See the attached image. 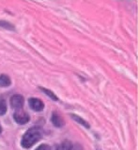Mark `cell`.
I'll list each match as a JSON object with an SVG mask.
<instances>
[{
  "instance_id": "obj_1",
  "label": "cell",
  "mask_w": 138,
  "mask_h": 150,
  "mask_svg": "<svg viewBox=\"0 0 138 150\" xmlns=\"http://www.w3.org/2000/svg\"><path fill=\"white\" fill-rule=\"evenodd\" d=\"M42 138V129L39 127H33L28 129L23 134L21 144L23 148H30Z\"/></svg>"
},
{
  "instance_id": "obj_2",
  "label": "cell",
  "mask_w": 138,
  "mask_h": 150,
  "mask_svg": "<svg viewBox=\"0 0 138 150\" xmlns=\"http://www.w3.org/2000/svg\"><path fill=\"white\" fill-rule=\"evenodd\" d=\"M13 118H14V120H15V122L17 124L25 125V124L27 123L28 121H29L30 116L26 112L22 111V109H21V110H18V111H16L15 112H14Z\"/></svg>"
},
{
  "instance_id": "obj_3",
  "label": "cell",
  "mask_w": 138,
  "mask_h": 150,
  "mask_svg": "<svg viewBox=\"0 0 138 150\" xmlns=\"http://www.w3.org/2000/svg\"><path fill=\"white\" fill-rule=\"evenodd\" d=\"M23 103H25V100H23V97L22 95L15 94L11 98V105L13 109L21 110L23 106Z\"/></svg>"
},
{
  "instance_id": "obj_4",
  "label": "cell",
  "mask_w": 138,
  "mask_h": 150,
  "mask_svg": "<svg viewBox=\"0 0 138 150\" xmlns=\"http://www.w3.org/2000/svg\"><path fill=\"white\" fill-rule=\"evenodd\" d=\"M28 104H29L30 108L33 111H36V112H41L43 110V108H44L43 101L37 98H30L29 100H28Z\"/></svg>"
},
{
  "instance_id": "obj_5",
  "label": "cell",
  "mask_w": 138,
  "mask_h": 150,
  "mask_svg": "<svg viewBox=\"0 0 138 150\" xmlns=\"http://www.w3.org/2000/svg\"><path fill=\"white\" fill-rule=\"evenodd\" d=\"M51 121H52V123H53V125L56 127V128H61V127H63L65 124L64 119L58 114V112H53Z\"/></svg>"
},
{
  "instance_id": "obj_6",
  "label": "cell",
  "mask_w": 138,
  "mask_h": 150,
  "mask_svg": "<svg viewBox=\"0 0 138 150\" xmlns=\"http://www.w3.org/2000/svg\"><path fill=\"white\" fill-rule=\"evenodd\" d=\"M11 84V78L7 74L0 75V87H8Z\"/></svg>"
},
{
  "instance_id": "obj_7",
  "label": "cell",
  "mask_w": 138,
  "mask_h": 150,
  "mask_svg": "<svg viewBox=\"0 0 138 150\" xmlns=\"http://www.w3.org/2000/svg\"><path fill=\"white\" fill-rule=\"evenodd\" d=\"M70 116H71V118H73L74 121H76V122H77V123L81 124L83 127H85V128H87V129H89V128H90V125H89V124H88L87 122L85 121V119H83L81 116L76 115H71Z\"/></svg>"
},
{
  "instance_id": "obj_8",
  "label": "cell",
  "mask_w": 138,
  "mask_h": 150,
  "mask_svg": "<svg viewBox=\"0 0 138 150\" xmlns=\"http://www.w3.org/2000/svg\"><path fill=\"white\" fill-rule=\"evenodd\" d=\"M71 149H73V144L68 140L62 142L58 146V148H56V150H71Z\"/></svg>"
},
{
  "instance_id": "obj_9",
  "label": "cell",
  "mask_w": 138,
  "mask_h": 150,
  "mask_svg": "<svg viewBox=\"0 0 138 150\" xmlns=\"http://www.w3.org/2000/svg\"><path fill=\"white\" fill-rule=\"evenodd\" d=\"M40 89H41V90L42 92H43L44 94H46V95L48 96L49 98H51L53 100H55V101H56V100H58V97H56V96L55 95V94L53 93V91H51V90H49V89L44 88V87H40Z\"/></svg>"
},
{
  "instance_id": "obj_10",
  "label": "cell",
  "mask_w": 138,
  "mask_h": 150,
  "mask_svg": "<svg viewBox=\"0 0 138 150\" xmlns=\"http://www.w3.org/2000/svg\"><path fill=\"white\" fill-rule=\"evenodd\" d=\"M0 26L6 28V29H9V30H13V31L15 30V27H14L12 23L6 22V21H0Z\"/></svg>"
},
{
  "instance_id": "obj_11",
  "label": "cell",
  "mask_w": 138,
  "mask_h": 150,
  "mask_svg": "<svg viewBox=\"0 0 138 150\" xmlns=\"http://www.w3.org/2000/svg\"><path fill=\"white\" fill-rule=\"evenodd\" d=\"M7 112V104L4 100H0V115H4Z\"/></svg>"
},
{
  "instance_id": "obj_12",
  "label": "cell",
  "mask_w": 138,
  "mask_h": 150,
  "mask_svg": "<svg viewBox=\"0 0 138 150\" xmlns=\"http://www.w3.org/2000/svg\"><path fill=\"white\" fill-rule=\"evenodd\" d=\"M35 150H51V147L49 146L48 144H42L40 145V146H38Z\"/></svg>"
},
{
  "instance_id": "obj_13",
  "label": "cell",
  "mask_w": 138,
  "mask_h": 150,
  "mask_svg": "<svg viewBox=\"0 0 138 150\" xmlns=\"http://www.w3.org/2000/svg\"><path fill=\"white\" fill-rule=\"evenodd\" d=\"M2 132V128H1V125H0V133Z\"/></svg>"
}]
</instances>
